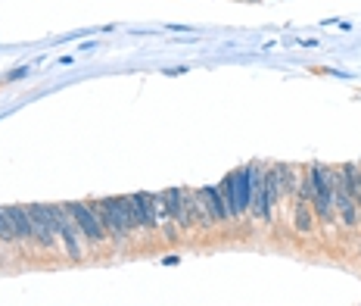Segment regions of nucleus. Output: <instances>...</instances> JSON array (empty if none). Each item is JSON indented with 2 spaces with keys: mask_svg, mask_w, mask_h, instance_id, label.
Wrapping results in <instances>:
<instances>
[{
  "mask_svg": "<svg viewBox=\"0 0 361 306\" xmlns=\"http://www.w3.org/2000/svg\"><path fill=\"white\" fill-rule=\"evenodd\" d=\"M309 182H312V203H315L318 216L330 222L333 210H337V206H333V182H337V172H330L327 166L318 163V166H312Z\"/></svg>",
  "mask_w": 361,
  "mask_h": 306,
  "instance_id": "obj_1",
  "label": "nucleus"
},
{
  "mask_svg": "<svg viewBox=\"0 0 361 306\" xmlns=\"http://www.w3.org/2000/svg\"><path fill=\"white\" fill-rule=\"evenodd\" d=\"M91 210H93V216L100 219V225H103V231H106V235H112L118 244H122L125 238L131 235L128 222H125L122 210H118V197H106V201H93V203H91Z\"/></svg>",
  "mask_w": 361,
  "mask_h": 306,
  "instance_id": "obj_2",
  "label": "nucleus"
},
{
  "mask_svg": "<svg viewBox=\"0 0 361 306\" xmlns=\"http://www.w3.org/2000/svg\"><path fill=\"white\" fill-rule=\"evenodd\" d=\"M47 219H50L53 231H56V235L63 238L66 254H69L72 259L82 256V250H78V235H82V231H78L75 219L69 216V210H66V206H53V203H47Z\"/></svg>",
  "mask_w": 361,
  "mask_h": 306,
  "instance_id": "obj_3",
  "label": "nucleus"
},
{
  "mask_svg": "<svg viewBox=\"0 0 361 306\" xmlns=\"http://www.w3.org/2000/svg\"><path fill=\"white\" fill-rule=\"evenodd\" d=\"M66 210H69V216L75 219L78 231H82V235L88 238L91 244H100V241H103V238H106L103 225H100V219L93 216L91 203H66Z\"/></svg>",
  "mask_w": 361,
  "mask_h": 306,
  "instance_id": "obj_4",
  "label": "nucleus"
},
{
  "mask_svg": "<svg viewBox=\"0 0 361 306\" xmlns=\"http://www.w3.org/2000/svg\"><path fill=\"white\" fill-rule=\"evenodd\" d=\"M246 169H249V212H256L259 219H271L268 201H265V169L256 163Z\"/></svg>",
  "mask_w": 361,
  "mask_h": 306,
  "instance_id": "obj_5",
  "label": "nucleus"
},
{
  "mask_svg": "<svg viewBox=\"0 0 361 306\" xmlns=\"http://www.w3.org/2000/svg\"><path fill=\"white\" fill-rule=\"evenodd\" d=\"M162 203H165V210H169V216L175 219L178 228H193L190 206H187V191H184V188H169V191H162Z\"/></svg>",
  "mask_w": 361,
  "mask_h": 306,
  "instance_id": "obj_6",
  "label": "nucleus"
},
{
  "mask_svg": "<svg viewBox=\"0 0 361 306\" xmlns=\"http://www.w3.org/2000/svg\"><path fill=\"white\" fill-rule=\"evenodd\" d=\"M29 216H31V231H35V238H31V241H38L41 247H53V241H56V231H53L50 219H47V206L31 203L29 206Z\"/></svg>",
  "mask_w": 361,
  "mask_h": 306,
  "instance_id": "obj_7",
  "label": "nucleus"
},
{
  "mask_svg": "<svg viewBox=\"0 0 361 306\" xmlns=\"http://www.w3.org/2000/svg\"><path fill=\"white\" fill-rule=\"evenodd\" d=\"M333 206L339 210V219H343V225H355L358 212H355V197H352V191L346 188V182L337 175V182H333Z\"/></svg>",
  "mask_w": 361,
  "mask_h": 306,
  "instance_id": "obj_8",
  "label": "nucleus"
},
{
  "mask_svg": "<svg viewBox=\"0 0 361 306\" xmlns=\"http://www.w3.org/2000/svg\"><path fill=\"white\" fill-rule=\"evenodd\" d=\"M233 216L249 212V169L233 172Z\"/></svg>",
  "mask_w": 361,
  "mask_h": 306,
  "instance_id": "obj_9",
  "label": "nucleus"
},
{
  "mask_svg": "<svg viewBox=\"0 0 361 306\" xmlns=\"http://www.w3.org/2000/svg\"><path fill=\"white\" fill-rule=\"evenodd\" d=\"M6 216L13 222V231H16L19 241H31L35 231H31V216H29V206H6Z\"/></svg>",
  "mask_w": 361,
  "mask_h": 306,
  "instance_id": "obj_10",
  "label": "nucleus"
},
{
  "mask_svg": "<svg viewBox=\"0 0 361 306\" xmlns=\"http://www.w3.org/2000/svg\"><path fill=\"white\" fill-rule=\"evenodd\" d=\"M184 191H187V206H190L193 225H203V228H209L215 219H212V212H209V206H206L203 194H199V191H190V188H184Z\"/></svg>",
  "mask_w": 361,
  "mask_h": 306,
  "instance_id": "obj_11",
  "label": "nucleus"
},
{
  "mask_svg": "<svg viewBox=\"0 0 361 306\" xmlns=\"http://www.w3.org/2000/svg\"><path fill=\"white\" fill-rule=\"evenodd\" d=\"M199 194H203V201H206V206H209V212H212V219H215V222L231 219V212H227L224 197H222V191H218V188H203Z\"/></svg>",
  "mask_w": 361,
  "mask_h": 306,
  "instance_id": "obj_12",
  "label": "nucleus"
},
{
  "mask_svg": "<svg viewBox=\"0 0 361 306\" xmlns=\"http://www.w3.org/2000/svg\"><path fill=\"white\" fill-rule=\"evenodd\" d=\"M280 191H284V184H280V172H277V166H274V169L265 172V201H268V210H274Z\"/></svg>",
  "mask_w": 361,
  "mask_h": 306,
  "instance_id": "obj_13",
  "label": "nucleus"
},
{
  "mask_svg": "<svg viewBox=\"0 0 361 306\" xmlns=\"http://www.w3.org/2000/svg\"><path fill=\"white\" fill-rule=\"evenodd\" d=\"M296 231H312V210L305 197H299L296 203Z\"/></svg>",
  "mask_w": 361,
  "mask_h": 306,
  "instance_id": "obj_14",
  "label": "nucleus"
},
{
  "mask_svg": "<svg viewBox=\"0 0 361 306\" xmlns=\"http://www.w3.org/2000/svg\"><path fill=\"white\" fill-rule=\"evenodd\" d=\"M218 191H222V197H224V206H227V212L233 216V175H227V178H222V184H218Z\"/></svg>",
  "mask_w": 361,
  "mask_h": 306,
  "instance_id": "obj_15",
  "label": "nucleus"
},
{
  "mask_svg": "<svg viewBox=\"0 0 361 306\" xmlns=\"http://www.w3.org/2000/svg\"><path fill=\"white\" fill-rule=\"evenodd\" d=\"M0 241H16V231H13V222L6 216V210H0Z\"/></svg>",
  "mask_w": 361,
  "mask_h": 306,
  "instance_id": "obj_16",
  "label": "nucleus"
},
{
  "mask_svg": "<svg viewBox=\"0 0 361 306\" xmlns=\"http://www.w3.org/2000/svg\"><path fill=\"white\" fill-rule=\"evenodd\" d=\"M252 3H259V0H252Z\"/></svg>",
  "mask_w": 361,
  "mask_h": 306,
  "instance_id": "obj_17",
  "label": "nucleus"
}]
</instances>
